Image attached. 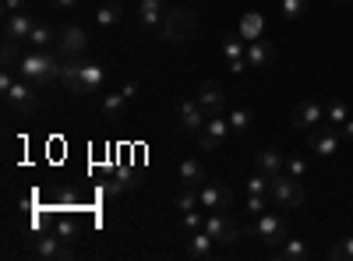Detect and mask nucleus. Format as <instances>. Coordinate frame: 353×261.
<instances>
[{"instance_id": "nucleus-6", "label": "nucleus", "mask_w": 353, "mask_h": 261, "mask_svg": "<svg viewBox=\"0 0 353 261\" xmlns=\"http://www.w3.org/2000/svg\"><path fill=\"white\" fill-rule=\"evenodd\" d=\"M248 233H254L261 244H269V247H279V244L290 237V226H286V219H279L276 212H261Z\"/></svg>"}, {"instance_id": "nucleus-44", "label": "nucleus", "mask_w": 353, "mask_h": 261, "mask_svg": "<svg viewBox=\"0 0 353 261\" xmlns=\"http://www.w3.org/2000/svg\"><path fill=\"white\" fill-rule=\"evenodd\" d=\"M339 4H343V0H339Z\"/></svg>"}, {"instance_id": "nucleus-20", "label": "nucleus", "mask_w": 353, "mask_h": 261, "mask_svg": "<svg viewBox=\"0 0 353 261\" xmlns=\"http://www.w3.org/2000/svg\"><path fill=\"white\" fill-rule=\"evenodd\" d=\"M176 180H181V187H198V184L209 180V173H205V166L198 159H184L176 166Z\"/></svg>"}, {"instance_id": "nucleus-34", "label": "nucleus", "mask_w": 353, "mask_h": 261, "mask_svg": "<svg viewBox=\"0 0 353 261\" xmlns=\"http://www.w3.org/2000/svg\"><path fill=\"white\" fill-rule=\"evenodd\" d=\"M0 61H4V67H18V39H4V46H0Z\"/></svg>"}, {"instance_id": "nucleus-27", "label": "nucleus", "mask_w": 353, "mask_h": 261, "mask_svg": "<svg viewBox=\"0 0 353 261\" xmlns=\"http://www.w3.org/2000/svg\"><path fill=\"white\" fill-rule=\"evenodd\" d=\"M261 28H265V18H261L258 11H248V14L241 18V25H237V32L251 43V39H261Z\"/></svg>"}, {"instance_id": "nucleus-35", "label": "nucleus", "mask_w": 353, "mask_h": 261, "mask_svg": "<svg viewBox=\"0 0 353 261\" xmlns=\"http://www.w3.org/2000/svg\"><path fill=\"white\" fill-rule=\"evenodd\" d=\"M286 173H290V177H297V180H304V177H307L304 156H286Z\"/></svg>"}, {"instance_id": "nucleus-42", "label": "nucleus", "mask_w": 353, "mask_h": 261, "mask_svg": "<svg viewBox=\"0 0 353 261\" xmlns=\"http://www.w3.org/2000/svg\"><path fill=\"white\" fill-rule=\"evenodd\" d=\"M121 89H124V96H128V99H134V96H138V81H124Z\"/></svg>"}, {"instance_id": "nucleus-10", "label": "nucleus", "mask_w": 353, "mask_h": 261, "mask_svg": "<svg viewBox=\"0 0 353 261\" xmlns=\"http://www.w3.org/2000/svg\"><path fill=\"white\" fill-rule=\"evenodd\" d=\"M198 198H201V209L205 212H226L233 205V194L223 180H205L198 184Z\"/></svg>"}, {"instance_id": "nucleus-28", "label": "nucleus", "mask_w": 353, "mask_h": 261, "mask_svg": "<svg viewBox=\"0 0 353 261\" xmlns=\"http://www.w3.org/2000/svg\"><path fill=\"white\" fill-rule=\"evenodd\" d=\"M173 205H176V212H194V209H201V198H198V187H181L176 191V198H173Z\"/></svg>"}, {"instance_id": "nucleus-41", "label": "nucleus", "mask_w": 353, "mask_h": 261, "mask_svg": "<svg viewBox=\"0 0 353 261\" xmlns=\"http://www.w3.org/2000/svg\"><path fill=\"white\" fill-rule=\"evenodd\" d=\"M50 8H57V11H71V8H78V0H50Z\"/></svg>"}, {"instance_id": "nucleus-29", "label": "nucleus", "mask_w": 353, "mask_h": 261, "mask_svg": "<svg viewBox=\"0 0 353 261\" xmlns=\"http://www.w3.org/2000/svg\"><path fill=\"white\" fill-rule=\"evenodd\" d=\"M226 121H230L233 134H248V127H251V109H248V106H233V109L226 113Z\"/></svg>"}, {"instance_id": "nucleus-22", "label": "nucleus", "mask_w": 353, "mask_h": 261, "mask_svg": "<svg viewBox=\"0 0 353 261\" xmlns=\"http://www.w3.org/2000/svg\"><path fill=\"white\" fill-rule=\"evenodd\" d=\"M258 169L269 173V177H279V173H286V156L279 149H261L258 152Z\"/></svg>"}, {"instance_id": "nucleus-13", "label": "nucleus", "mask_w": 353, "mask_h": 261, "mask_svg": "<svg viewBox=\"0 0 353 261\" xmlns=\"http://www.w3.org/2000/svg\"><path fill=\"white\" fill-rule=\"evenodd\" d=\"M176 117H181V127L188 134H198L205 124H209V113H205V106L198 99H181L176 103Z\"/></svg>"}, {"instance_id": "nucleus-37", "label": "nucleus", "mask_w": 353, "mask_h": 261, "mask_svg": "<svg viewBox=\"0 0 353 261\" xmlns=\"http://www.w3.org/2000/svg\"><path fill=\"white\" fill-rule=\"evenodd\" d=\"M181 222H184L188 233H194V229H201V226H205V216L194 209V212H184V216H181Z\"/></svg>"}, {"instance_id": "nucleus-25", "label": "nucleus", "mask_w": 353, "mask_h": 261, "mask_svg": "<svg viewBox=\"0 0 353 261\" xmlns=\"http://www.w3.org/2000/svg\"><path fill=\"white\" fill-rule=\"evenodd\" d=\"M121 18H124V4H121V0H110V4L96 8V25H99V28L121 25Z\"/></svg>"}, {"instance_id": "nucleus-31", "label": "nucleus", "mask_w": 353, "mask_h": 261, "mask_svg": "<svg viewBox=\"0 0 353 261\" xmlns=\"http://www.w3.org/2000/svg\"><path fill=\"white\" fill-rule=\"evenodd\" d=\"M269 187H272V177H269V173L254 169L251 177H248V194H269Z\"/></svg>"}, {"instance_id": "nucleus-18", "label": "nucleus", "mask_w": 353, "mask_h": 261, "mask_svg": "<svg viewBox=\"0 0 353 261\" xmlns=\"http://www.w3.org/2000/svg\"><path fill=\"white\" fill-rule=\"evenodd\" d=\"M36 28V18L28 11H18V14H4V39H18V43H28Z\"/></svg>"}, {"instance_id": "nucleus-32", "label": "nucleus", "mask_w": 353, "mask_h": 261, "mask_svg": "<svg viewBox=\"0 0 353 261\" xmlns=\"http://www.w3.org/2000/svg\"><path fill=\"white\" fill-rule=\"evenodd\" d=\"M332 261H353V237H339V244L329 247Z\"/></svg>"}, {"instance_id": "nucleus-38", "label": "nucleus", "mask_w": 353, "mask_h": 261, "mask_svg": "<svg viewBox=\"0 0 353 261\" xmlns=\"http://www.w3.org/2000/svg\"><path fill=\"white\" fill-rule=\"evenodd\" d=\"M53 233H57V237H64V240L71 244L78 229H74V222H71V219H61V222H57V229H53Z\"/></svg>"}, {"instance_id": "nucleus-16", "label": "nucleus", "mask_w": 353, "mask_h": 261, "mask_svg": "<svg viewBox=\"0 0 353 261\" xmlns=\"http://www.w3.org/2000/svg\"><path fill=\"white\" fill-rule=\"evenodd\" d=\"M201 106H205V113H209V117H219L223 113V106H226V92H223V85L219 81H201L198 85V96H194Z\"/></svg>"}, {"instance_id": "nucleus-1", "label": "nucleus", "mask_w": 353, "mask_h": 261, "mask_svg": "<svg viewBox=\"0 0 353 261\" xmlns=\"http://www.w3.org/2000/svg\"><path fill=\"white\" fill-rule=\"evenodd\" d=\"M106 81V67L85 56H61V89L71 96H96Z\"/></svg>"}, {"instance_id": "nucleus-5", "label": "nucleus", "mask_w": 353, "mask_h": 261, "mask_svg": "<svg viewBox=\"0 0 353 261\" xmlns=\"http://www.w3.org/2000/svg\"><path fill=\"white\" fill-rule=\"evenodd\" d=\"M201 229L209 237H216V244H223V247H233V244L244 237V229L233 222L226 212H205V226Z\"/></svg>"}, {"instance_id": "nucleus-15", "label": "nucleus", "mask_w": 353, "mask_h": 261, "mask_svg": "<svg viewBox=\"0 0 353 261\" xmlns=\"http://www.w3.org/2000/svg\"><path fill=\"white\" fill-rule=\"evenodd\" d=\"M163 0H138L134 4V21L141 32H156V28L163 25Z\"/></svg>"}, {"instance_id": "nucleus-9", "label": "nucleus", "mask_w": 353, "mask_h": 261, "mask_svg": "<svg viewBox=\"0 0 353 261\" xmlns=\"http://www.w3.org/2000/svg\"><path fill=\"white\" fill-rule=\"evenodd\" d=\"M194 138H198V145H201L205 152H219L223 145L233 138V127H230V121L219 113V117H209V124H205Z\"/></svg>"}, {"instance_id": "nucleus-2", "label": "nucleus", "mask_w": 353, "mask_h": 261, "mask_svg": "<svg viewBox=\"0 0 353 261\" xmlns=\"http://www.w3.org/2000/svg\"><path fill=\"white\" fill-rule=\"evenodd\" d=\"M18 74L25 81H32L36 89H46V85H61V56H57V50H28L21 53L18 61Z\"/></svg>"}, {"instance_id": "nucleus-14", "label": "nucleus", "mask_w": 353, "mask_h": 261, "mask_svg": "<svg viewBox=\"0 0 353 261\" xmlns=\"http://www.w3.org/2000/svg\"><path fill=\"white\" fill-rule=\"evenodd\" d=\"M244 53H248V39H244L241 32L223 36V56H226V67H230L233 74H244V67H248Z\"/></svg>"}, {"instance_id": "nucleus-39", "label": "nucleus", "mask_w": 353, "mask_h": 261, "mask_svg": "<svg viewBox=\"0 0 353 261\" xmlns=\"http://www.w3.org/2000/svg\"><path fill=\"white\" fill-rule=\"evenodd\" d=\"M11 85H14V74H11V67H4V71H0V92H11Z\"/></svg>"}, {"instance_id": "nucleus-21", "label": "nucleus", "mask_w": 353, "mask_h": 261, "mask_svg": "<svg viewBox=\"0 0 353 261\" xmlns=\"http://www.w3.org/2000/svg\"><path fill=\"white\" fill-rule=\"evenodd\" d=\"M276 56V46L272 43H265V39H251L248 43V53H244V61H248V67H265Z\"/></svg>"}, {"instance_id": "nucleus-3", "label": "nucleus", "mask_w": 353, "mask_h": 261, "mask_svg": "<svg viewBox=\"0 0 353 261\" xmlns=\"http://www.w3.org/2000/svg\"><path fill=\"white\" fill-rule=\"evenodd\" d=\"M194 32H198V11L194 8H170L166 14H163V25H159V39L163 43H170V46H184V43H191L194 39Z\"/></svg>"}, {"instance_id": "nucleus-36", "label": "nucleus", "mask_w": 353, "mask_h": 261, "mask_svg": "<svg viewBox=\"0 0 353 261\" xmlns=\"http://www.w3.org/2000/svg\"><path fill=\"white\" fill-rule=\"evenodd\" d=\"M269 201H272V194H248V212L251 216L269 212Z\"/></svg>"}, {"instance_id": "nucleus-19", "label": "nucleus", "mask_w": 353, "mask_h": 261, "mask_svg": "<svg viewBox=\"0 0 353 261\" xmlns=\"http://www.w3.org/2000/svg\"><path fill=\"white\" fill-rule=\"evenodd\" d=\"M188 254H191V258H198V261L216 258V237H209L205 229H194L191 240H188Z\"/></svg>"}, {"instance_id": "nucleus-7", "label": "nucleus", "mask_w": 353, "mask_h": 261, "mask_svg": "<svg viewBox=\"0 0 353 261\" xmlns=\"http://www.w3.org/2000/svg\"><path fill=\"white\" fill-rule=\"evenodd\" d=\"M4 103H8V109L21 113V117H32V113L39 109V89H36L32 81L18 78V81L11 85V92L4 96Z\"/></svg>"}, {"instance_id": "nucleus-17", "label": "nucleus", "mask_w": 353, "mask_h": 261, "mask_svg": "<svg viewBox=\"0 0 353 261\" xmlns=\"http://www.w3.org/2000/svg\"><path fill=\"white\" fill-rule=\"evenodd\" d=\"M307 145H311V152H318L321 159H329V156H336V152H339V134H336V127H332V124H329V127H311Z\"/></svg>"}, {"instance_id": "nucleus-4", "label": "nucleus", "mask_w": 353, "mask_h": 261, "mask_svg": "<svg viewBox=\"0 0 353 261\" xmlns=\"http://www.w3.org/2000/svg\"><path fill=\"white\" fill-rule=\"evenodd\" d=\"M272 201L279 209H301L304 205V184L297 177H290V173H279V177H272V187H269Z\"/></svg>"}, {"instance_id": "nucleus-40", "label": "nucleus", "mask_w": 353, "mask_h": 261, "mask_svg": "<svg viewBox=\"0 0 353 261\" xmlns=\"http://www.w3.org/2000/svg\"><path fill=\"white\" fill-rule=\"evenodd\" d=\"M25 11V0H4V14H18Z\"/></svg>"}, {"instance_id": "nucleus-30", "label": "nucleus", "mask_w": 353, "mask_h": 261, "mask_svg": "<svg viewBox=\"0 0 353 261\" xmlns=\"http://www.w3.org/2000/svg\"><path fill=\"white\" fill-rule=\"evenodd\" d=\"M325 121H329L332 127H339L343 121H350V109H346V103H339V99L325 103Z\"/></svg>"}, {"instance_id": "nucleus-12", "label": "nucleus", "mask_w": 353, "mask_h": 261, "mask_svg": "<svg viewBox=\"0 0 353 261\" xmlns=\"http://www.w3.org/2000/svg\"><path fill=\"white\" fill-rule=\"evenodd\" d=\"M53 50H57V56H85L88 32L81 25H68V28H61V39L53 43Z\"/></svg>"}, {"instance_id": "nucleus-8", "label": "nucleus", "mask_w": 353, "mask_h": 261, "mask_svg": "<svg viewBox=\"0 0 353 261\" xmlns=\"http://www.w3.org/2000/svg\"><path fill=\"white\" fill-rule=\"evenodd\" d=\"M32 254H36V258H46V261H74V258H78V251L68 247V240L57 237V233L32 237Z\"/></svg>"}, {"instance_id": "nucleus-26", "label": "nucleus", "mask_w": 353, "mask_h": 261, "mask_svg": "<svg viewBox=\"0 0 353 261\" xmlns=\"http://www.w3.org/2000/svg\"><path fill=\"white\" fill-rule=\"evenodd\" d=\"M57 39H61L57 28H50L46 21H36L32 36H28V46H32V50H50V43H57Z\"/></svg>"}, {"instance_id": "nucleus-33", "label": "nucleus", "mask_w": 353, "mask_h": 261, "mask_svg": "<svg viewBox=\"0 0 353 261\" xmlns=\"http://www.w3.org/2000/svg\"><path fill=\"white\" fill-rule=\"evenodd\" d=\"M279 11H283L286 21H297V18H304V11H307V0H283Z\"/></svg>"}, {"instance_id": "nucleus-43", "label": "nucleus", "mask_w": 353, "mask_h": 261, "mask_svg": "<svg viewBox=\"0 0 353 261\" xmlns=\"http://www.w3.org/2000/svg\"><path fill=\"white\" fill-rule=\"evenodd\" d=\"M339 131H343V138H346V141H353V117H350V121H343V124H339Z\"/></svg>"}, {"instance_id": "nucleus-11", "label": "nucleus", "mask_w": 353, "mask_h": 261, "mask_svg": "<svg viewBox=\"0 0 353 261\" xmlns=\"http://www.w3.org/2000/svg\"><path fill=\"white\" fill-rule=\"evenodd\" d=\"M321 121H325V103H321V99H304V103L293 106V113H290V124L297 131H311Z\"/></svg>"}, {"instance_id": "nucleus-23", "label": "nucleus", "mask_w": 353, "mask_h": 261, "mask_svg": "<svg viewBox=\"0 0 353 261\" xmlns=\"http://www.w3.org/2000/svg\"><path fill=\"white\" fill-rule=\"evenodd\" d=\"M128 103H131V99L124 96V89H121V92H106L103 103H99V109H103V117H110V121H124Z\"/></svg>"}, {"instance_id": "nucleus-24", "label": "nucleus", "mask_w": 353, "mask_h": 261, "mask_svg": "<svg viewBox=\"0 0 353 261\" xmlns=\"http://www.w3.org/2000/svg\"><path fill=\"white\" fill-rule=\"evenodd\" d=\"M304 258H307V244L297 240V237H286L276 247V261H304Z\"/></svg>"}]
</instances>
